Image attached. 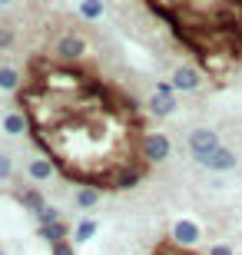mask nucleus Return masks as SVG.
<instances>
[{
    "label": "nucleus",
    "instance_id": "f03ea898",
    "mask_svg": "<svg viewBox=\"0 0 242 255\" xmlns=\"http://www.w3.org/2000/svg\"><path fill=\"white\" fill-rule=\"evenodd\" d=\"M169 83L176 86V93H199L206 86V73L196 60H176L169 70Z\"/></svg>",
    "mask_w": 242,
    "mask_h": 255
},
{
    "label": "nucleus",
    "instance_id": "6e6552de",
    "mask_svg": "<svg viewBox=\"0 0 242 255\" xmlns=\"http://www.w3.org/2000/svg\"><path fill=\"white\" fill-rule=\"evenodd\" d=\"M173 242L176 246H183V249H193L199 239H203V229H199V222L196 219H189V216H183V219H176L173 222Z\"/></svg>",
    "mask_w": 242,
    "mask_h": 255
},
{
    "label": "nucleus",
    "instance_id": "423d86ee",
    "mask_svg": "<svg viewBox=\"0 0 242 255\" xmlns=\"http://www.w3.org/2000/svg\"><path fill=\"white\" fill-rule=\"evenodd\" d=\"M27 129H30V120H27V113H23L17 103L0 110V132H3V136H10V139H20Z\"/></svg>",
    "mask_w": 242,
    "mask_h": 255
},
{
    "label": "nucleus",
    "instance_id": "1a4fd4ad",
    "mask_svg": "<svg viewBox=\"0 0 242 255\" xmlns=\"http://www.w3.org/2000/svg\"><path fill=\"white\" fill-rule=\"evenodd\" d=\"M13 196H17V202L23 209H27L30 216H40V212H43V209H47V199H43V192H40V186H23V189H17L13 192Z\"/></svg>",
    "mask_w": 242,
    "mask_h": 255
},
{
    "label": "nucleus",
    "instance_id": "2eb2a0df",
    "mask_svg": "<svg viewBox=\"0 0 242 255\" xmlns=\"http://www.w3.org/2000/svg\"><path fill=\"white\" fill-rule=\"evenodd\" d=\"M50 255H76V242L73 239H60L50 246Z\"/></svg>",
    "mask_w": 242,
    "mask_h": 255
},
{
    "label": "nucleus",
    "instance_id": "9b49d317",
    "mask_svg": "<svg viewBox=\"0 0 242 255\" xmlns=\"http://www.w3.org/2000/svg\"><path fill=\"white\" fill-rule=\"evenodd\" d=\"M96 229H100V222H96L93 216L76 219V226H73V242H90V239L96 236Z\"/></svg>",
    "mask_w": 242,
    "mask_h": 255
},
{
    "label": "nucleus",
    "instance_id": "f257e3e1",
    "mask_svg": "<svg viewBox=\"0 0 242 255\" xmlns=\"http://www.w3.org/2000/svg\"><path fill=\"white\" fill-rule=\"evenodd\" d=\"M146 110L156 116V120H169V116L179 110L176 86L169 83V80H156V83H153V90H149V96H146Z\"/></svg>",
    "mask_w": 242,
    "mask_h": 255
},
{
    "label": "nucleus",
    "instance_id": "20e7f679",
    "mask_svg": "<svg viewBox=\"0 0 242 255\" xmlns=\"http://www.w3.org/2000/svg\"><path fill=\"white\" fill-rule=\"evenodd\" d=\"M169 156H173V139L159 129H149L146 136H143V159H146L149 166H163Z\"/></svg>",
    "mask_w": 242,
    "mask_h": 255
},
{
    "label": "nucleus",
    "instance_id": "ddd939ff",
    "mask_svg": "<svg viewBox=\"0 0 242 255\" xmlns=\"http://www.w3.org/2000/svg\"><path fill=\"white\" fill-rule=\"evenodd\" d=\"M17 176V169H13V159L7 156V149H0V182H10Z\"/></svg>",
    "mask_w": 242,
    "mask_h": 255
},
{
    "label": "nucleus",
    "instance_id": "a211bd4d",
    "mask_svg": "<svg viewBox=\"0 0 242 255\" xmlns=\"http://www.w3.org/2000/svg\"><path fill=\"white\" fill-rule=\"evenodd\" d=\"M10 3H13V0H0V7H10Z\"/></svg>",
    "mask_w": 242,
    "mask_h": 255
},
{
    "label": "nucleus",
    "instance_id": "f8f14e48",
    "mask_svg": "<svg viewBox=\"0 0 242 255\" xmlns=\"http://www.w3.org/2000/svg\"><path fill=\"white\" fill-rule=\"evenodd\" d=\"M76 10H80V17H83V23H100L103 20V0H80L76 3Z\"/></svg>",
    "mask_w": 242,
    "mask_h": 255
},
{
    "label": "nucleus",
    "instance_id": "0eeeda50",
    "mask_svg": "<svg viewBox=\"0 0 242 255\" xmlns=\"http://www.w3.org/2000/svg\"><path fill=\"white\" fill-rule=\"evenodd\" d=\"M23 176H27L30 186H47L56 176V162L50 156H33V159L23 162Z\"/></svg>",
    "mask_w": 242,
    "mask_h": 255
},
{
    "label": "nucleus",
    "instance_id": "f3484780",
    "mask_svg": "<svg viewBox=\"0 0 242 255\" xmlns=\"http://www.w3.org/2000/svg\"><path fill=\"white\" fill-rule=\"evenodd\" d=\"M236 146H239V152H242V129L236 132Z\"/></svg>",
    "mask_w": 242,
    "mask_h": 255
},
{
    "label": "nucleus",
    "instance_id": "dca6fc26",
    "mask_svg": "<svg viewBox=\"0 0 242 255\" xmlns=\"http://www.w3.org/2000/svg\"><path fill=\"white\" fill-rule=\"evenodd\" d=\"M60 219H63V216H60V209L47 206V209H43V212L37 216V222H40V229H43V226H53V222H60Z\"/></svg>",
    "mask_w": 242,
    "mask_h": 255
},
{
    "label": "nucleus",
    "instance_id": "7ed1b4c3",
    "mask_svg": "<svg viewBox=\"0 0 242 255\" xmlns=\"http://www.w3.org/2000/svg\"><path fill=\"white\" fill-rule=\"evenodd\" d=\"M219 146H223V139H219V132H216L213 126H193V129L186 132V152L196 162H203L206 156L213 149H219Z\"/></svg>",
    "mask_w": 242,
    "mask_h": 255
},
{
    "label": "nucleus",
    "instance_id": "6ab92c4d",
    "mask_svg": "<svg viewBox=\"0 0 242 255\" xmlns=\"http://www.w3.org/2000/svg\"><path fill=\"white\" fill-rule=\"evenodd\" d=\"M0 255H7V252H3V249H0Z\"/></svg>",
    "mask_w": 242,
    "mask_h": 255
},
{
    "label": "nucleus",
    "instance_id": "39448f33",
    "mask_svg": "<svg viewBox=\"0 0 242 255\" xmlns=\"http://www.w3.org/2000/svg\"><path fill=\"white\" fill-rule=\"evenodd\" d=\"M203 169H209V172H216V176H226V172H236L239 169V152L233 149V146H219V149H213L209 156H206L203 162H199Z\"/></svg>",
    "mask_w": 242,
    "mask_h": 255
},
{
    "label": "nucleus",
    "instance_id": "9d476101",
    "mask_svg": "<svg viewBox=\"0 0 242 255\" xmlns=\"http://www.w3.org/2000/svg\"><path fill=\"white\" fill-rule=\"evenodd\" d=\"M100 199H103V189H96V186H76L73 206H76V212H93L100 206Z\"/></svg>",
    "mask_w": 242,
    "mask_h": 255
},
{
    "label": "nucleus",
    "instance_id": "4468645a",
    "mask_svg": "<svg viewBox=\"0 0 242 255\" xmlns=\"http://www.w3.org/2000/svg\"><path fill=\"white\" fill-rule=\"evenodd\" d=\"M206 255H236V246H233V242H226V239H216V242H209Z\"/></svg>",
    "mask_w": 242,
    "mask_h": 255
}]
</instances>
